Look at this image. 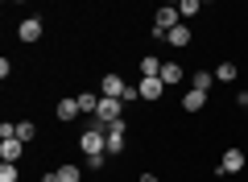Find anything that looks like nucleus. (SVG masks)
Returning <instances> with one entry per match:
<instances>
[{"label":"nucleus","instance_id":"nucleus-1","mask_svg":"<svg viewBox=\"0 0 248 182\" xmlns=\"http://www.w3.org/2000/svg\"><path fill=\"white\" fill-rule=\"evenodd\" d=\"M79 149H83V157H99V153H108V129L87 124V129L79 132Z\"/></svg>","mask_w":248,"mask_h":182},{"label":"nucleus","instance_id":"nucleus-2","mask_svg":"<svg viewBox=\"0 0 248 182\" xmlns=\"http://www.w3.org/2000/svg\"><path fill=\"white\" fill-rule=\"evenodd\" d=\"M124 91H128V83H124L120 75H104V79H99V96H108V99H124Z\"/></svg>","mask_w":248,"mask_h":182},{"label":"nucleus","instance_id":"nucleus-3","mask_svg":"<svg viewBox=\"0 0 248 182\" xmlns=\"http://www.w3.org/2000/svg\"><path fill=\"white\" fill-rule=\"evenodd\" d=\"M244 149H223V157H219V174H240L244 170Z\"/></svg>","mask_w":248,"mask_h":182},{"label":"nucleus","instance_id":"nucleus-4","mask_svg":"<svg viewBox=\"0 0 248 182\" xmlns=\"http://www.w3.org/2000/svg\"><path fill=\"white\" fill-rule=\"evenodd\" d=\"M17 37H21V42H29V46L42 42V17H25V21L17 25Z\"/></svg>","mask_w":248,"mask_h":182},{"label":"nucleus","instance_id":"nucleus-5","mask_svg":"<svg viewBox=\"0 0 248 182\" xmlns=\"http://www.w3.org/2000/svg\"><path fill=\"white\" fill-rule=\"evenodd\" d=\"M137 91H141V99L157 104V99L166 96V83H161V79H141V83H137Z\"/></svg>","mask_w":248,"mask_h":182},{"label":"nucleus","instance_id":"nucleus-6","mask_svg":"<svg viewBox=\"0 0 248 182\" xmlns=\"http://www.w3.org/2000/svg\"><path fill=\"white\" fill-rule=\"evenodd\" d=\"M166 46H174V50H186V46H190V25H186V21H182V25H174V29L166 33Z\"/></svg>","mask_w":248,"mask_h":182},{"label":"nucleus","instance_id":"nucleus-7","mask_svg":"<svg viewBox=\"0 0 248 182\" xmlns=\"http://www.w3.org/2000/svg\"><path fill=\"white\" fill-rule=\"evenodd\" d=\"M182 79H186V70L178 66L174 58H170V62H161V83H166V87H174V83H182Z\"/></svg>","mask_w":248,"mask_h":182},{"label":"nucleus","instance_id":"nucleus-8","mask_svg":"<svg viewBox=\"0 0 248 182\" xmlns=\"http://www.w3.org/2000/svg\"><path fill=\"white\" fill-rule=\"evenodd\" d=\"M54 112H58V120H75V116H83V112H79V99H75V96L58 99V108H54Z\"/></svg>","mask_w":248,"mask_h":182},{"label":"nucleus","instance_id":"nucleus-9","mask_svg":"<svg viewBox=\"0 0 248 182\" xmlns=\"http://www.w3.org/2000/svg\"><path fill=\"white\" fill-rule=\"evenodd\" d=\"M21 149H25V141H17V137H13V141H0V162H17Z\"/></svg>","mask_w":248,"mask_h":182},{"label":"nucleus","instance_id":"nucleus-10","mask_svg":"<svg viewBox=\"0 0 248 182\" xmlns=\"http://www.w3.org/2000/svg\"><path fill=\"white\" fill-rule=\"evenodd\" d=\"M141 79H161V58L145 54V58H141Z\"/></svg>","mask_w":248,"mask_h":182},{"label":"nucleus","instance_id":"nucleus-11","mask_svg":"<svg viewBox=\"0 0 248 182\" xmlns=\"http://www.w3.org/2000/svg\"><path fill=\"white\" fill-rule=\"evenodd\" d=\"M182 108H186V112H203V108H207V96H203V91H186V96H182Z\"/></svg>","mask_w":248,"mask_h":182},{"label":"nucleus","instance_id":"nucleus-12","mask_svg":"<svg viewBox=\"0 0 248 182\" xmlns=\"http://www.w3.org/2000/svg\"><path fill=\"white\" fill-rule=\"evenodd\" d=\"M236 79H240L236 62H219V66H215V83H236Z\"/></svg>","mask_w":248,"mask_h":182},{"label":"nucleus","instance_id":"nucleus-13","mask_svg":"<svg viewBox=\"0 0 248 182\" xmlns=\"http://www.w3.org/2000/svg\"><path fill=\"white\" fill-rule=\"evenodd\" d=\"M211 87H215V75H207V70H199V75H190V91H203V96H207Z\"/></svg>","mask_w":248,"mask_h":182},{"label":"nucleus","instance_id":"nucleus-14","mask_svg":"<svg viewBox=\"0 0 248 182\" xmlns=\"http://www.w3.org/2000/svg\"><path fill=\"white\" fill-rule=\"evenodd\" d=\"M75 99H79V112H83V116H95V108H99V96H95V91H83V96H75Z\"/></svg>","mask_w":248,"mask_h":182},{"label":"nucleus","instance_id":"nucleus-15","mask_svg":"<svg viewBox=\"0 0 248 182\" xmlns=\"http://www.w3.org/2000/svg\"><path fill=\"white\" fill-rule=\"evenodd\" d=\"M54 178H58V182H79L83 170H79V165H58V170H54Z\"/></svg>","mask_w":248,"mask_h":182},{"label":"nucleus","instance_id":"nucleus-16","mask_svg":"<svg viewBox=\"0 0 248 182\" xmlns=\"http://www.w3.org/2000/svg\"><path fill=\"white\" fill-rule=\"evenodd\" d=\"M17 178H21L17 162H0V182H17Z\"/></svg>","mask_w":248,"mask_h":182},{"label":"nucleus","instance_id":"nucleus-17","mask_svg":"<svg viewBox=\"0 0 248 182\" xmlns=\"http://www.w3.org/2000/svg\"><path fill=\"white\" fill-rule=\"evenodd\" d=\"M33 137H37V124L33 120H21L17 124V141H33Z\"/></svg>","mask_w":248,"mask_h":182},{"label":"nucleus","instance_id":"nucleus-18","mask_svg":"<svg viewBox=\"0 0 248 182\" xmlns=\"http://www.w3.org/2000/svg\"><path fill=\"white\" fill-rule=\"evenodd\" d=\"M178 13H182V21H186V17H199V13H203V4H199V0H182V4H178Z\"/></svg>","mask_w":248,"mask_h":182},{"label":"nucleus","instance_id":"nucleus-19","mask_svg":"<svg viewBox=\"0 0 248 182\" xmlns=\"http://www.w3.org/2000/svg\"><path fill=\"white\" fill-rule=\"evenodd\" d=\"M13 137H17V124L4 120V124H0V141H13Z\"/></svg>","mask_w":248,"mask_h":182},{"label":"nucleus","instance_id":"nucleus-20","mask_svg":"<svg viewBox=\"0 0 248 182\" xmlns=\"http://www.w3.org/2000/svg\"><path fill=\"white\" fill-rule=\"evenodd\" d=\"M108 165V153H99V157H87V170H104Z\"/></svg>","mask_w":248,"mask_h":182},{"label":"nucleus","instance_id":"nucleus-21","mask_svg":"<svg viewBox=\"0 0 248 182\" xmlns=\"http://www.w3.org/2000/svg\"><path fill=\"white\" fill-rule=\"evenodd\" d=\"M236 108H240V112H248V91H236Z\"/></svg>","mask_w":248,"mask_h":182},{"label":"nucleus","instance_id":"nucleus-22","mask_svg":"<svg viewBox=\"0 0 248 182\" xmlns=\"http://www.w3.org/2000/svg\"><path fill=\"white\" fill-rule=\"evenodd\" d=\"M141 182H161V178H157V174H141Z\"/></svg>","mask_w":248,"mask_h":182},{"label":"nucleus","instance_id":"nucleus-23","mask_svg":"<svg viewBox=\"0 0 248 182\" xmlns=\"http://www.w3.org/2000/svg\"><path fill=\"white\" fill-rule=\"evenodd\" d=\"M42 182H58V178H54V174H42Z\"/></svg>","mask_w":248,"mask_h":182}]
</instances>
